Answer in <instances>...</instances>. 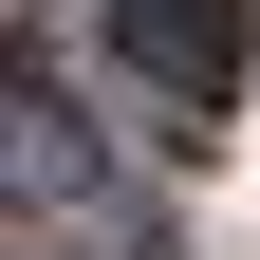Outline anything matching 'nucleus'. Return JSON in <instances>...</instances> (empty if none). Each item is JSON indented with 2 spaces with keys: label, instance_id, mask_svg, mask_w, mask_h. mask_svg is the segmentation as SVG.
Returning a JSON list of instances; mask_svg holds the SVG:
<instances>
[{
  "label": "nucleus",
  "instance_id": "f03ea898",
  "mask_svg": "<svg viewBox=\"0 0 260 260\" xmlns=\"http://www.w3.org/2000/svg\"><path fill=\"white\" fill-rule=\"evenodd\" d=\"M112 56H130V93L168 130H223V93H242V0H112Z\"/></svg>",
  "mask_w": 260,
  "mask_h": 260
},
{
  "label": "nucleus",
  "instance_id": "f257e3e1",
  "mask_svg": "<svg viewBox=\"0 0 260 260\" xmlns=\"http://www.w3.org/2000/svg\"><path fill=\"white\" fill-rule=\"evenodd\" d=\"M0 205H38L56 260H168V223L130 205V186L93 168V130L56 112V93H19V75H0Z\"/></svg>",
  "mask_w": 260,
  "mask_h": 260
}]
</instances>
